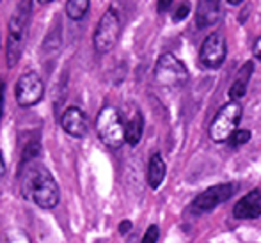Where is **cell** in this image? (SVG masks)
<instances>
[{
  "mask_svg": "<svg viewBox=\"0 0 261 243\" xmlns=\"http://www.w3.org/2000/svg\"><path fill=\"white\" fill-rule=\"evenodd\" d=\"M233 217L238 220H252L261 217V190H251L233 206Z\"/></svg>",
  "mask_w": 261,
  "mask_h": 243,
  "instance_id": "cell-11",
  "label": "cell"
},
{
  "mask_svg": "<svg viewBox=\"0 0 261 243\" xmlns=\"http://www.w3.org/2000/svg\"><path fill=\"white\" fill-rule=\"evenodd\" d=\"M254 57L258 59V61H261V36L254 43Z\"/></svg>",
  "mask_w": 261,
  "mask_h": 243,
  "instance_id": "cell-22",
  "label": "cell"
},
{
  "mask_svg": "<svg viewBox=\"0 0 261 243\" xmlns=\"http://www.w3.org/2000/svg\"><path fill=\"white\" fill-rule=\"evenodd\" d=\"M227 55V43L220 32H212L203 41L199 51V61L210 69H217L224 64Z\"/></svg>",
  "mask_w": 261,
  "mask_h": 243,
  "instance_id": "cell-9",
  "label": "cell"
},
{
  "mask_svg": "<svg viewBox=\"0 0 261 243\" xmlns=\"http://www.w3.org/2000/svg\"><path fill=\"white\" fill-rule=\"evenodd\" d=\"M189 13H190V2H181L178 9H176V13H174V20L176 21L185 20V18L189 16Z\"/></svg>",
  "mask_w": 261,
  "mask_h": 243,
  "instance_id": "cell-20",
  "label": "cell"
},
{
  "mask_svg": "<svg viewBox=\"0 0 261 243\" xmlns=\"http://www.w3.org/2000/svg\"><path fill=\"white\" fill-rule=\"evenodd\" d=\"M96 133L100 141L110 149H119L124 144V123L117 109L105 105L98 112L96 117Z\"/></svg>",
  "mask_w": 261,
  "mask_h": 243,
  "instance_id": "cell-3",
  "label": "cell"
},
{
  "mask_svg": "<svg viewBox=\"0 0 261 243\" xmlns=\"http://www.w3.org/2000/svg\"><path fill=\"white\" fill-rule=\"evenodd\" d=\"M244 0H227V4H231V6H238V4H242Z\"/></svg>",
  "mask_w": 261,
  "mask_h": 243,
  "instance_id": "cell-26",
  "label": "cell"
},
{
  "mask_svg": "<svg viewBox=\"0 0 261 243\" xmlns=\"http://www.w3.org/2000/svg\"><path fill=\"white\" fill-rule=\"evenodd\" d=\"M251 73H252V62H247V64L240 69L237 80L231 84V89H229L231 101H240V99L245 96V93H247L249 78H251Z\"/></svg>",
  "mask_w": 261,
  "mask_h": 243,
  "instance_id": "cell-14",
  "label": "cell"
},
{
  "mask_svg": "<svg viewBox=\"0 0 261 243\" xmlns=\"http://www.w3.org/2000/svg\"><path fill=\"white\" fill-rule=\"evenodd\" d=\"M39 4H43V6H45V4H50V2H54V0H38Z\"/></svg>",
  "mask_w": 261,
  "mask_h": 243,
  "instance_id": "cell-27",
  "label": "cell"
},
{
  "mask_svg": "<svg viewBox=\"0 0 261 243\" xmlns=\"http://www.w3.org/2000/svg\"><path fill=\"white\" fill-rule=\"evenodd\" d=\"M20 192L27 201L41 209H54L61 199V190L52 172L36 160H29L21 171Z\"/></svg>",
  "mask_w": 261,
  "mask_h": 243,
  "instance_id": "cell-1",
  "label": "cell"
},
{
  "mask_svg": "<svg viewBox=\"0 0 261 243\" xmlns=\"http://www.w3.org/2000/svg\"><path fill=\"white\" fill-rule=\"evenodd\" d=\"M217 14H219V7L212 2H204L203 6H201L199 13H197V25H199V27H206V25L213 23Z\"/></svg>",
  "mask_w": 261,
  "mask_h": 243,
  "instance_id": "cell-16",
  "label": "cell"
},
{
  "mask_svg": "<svg viewBox=\"0 0 261 243\" xmlns=\"http://www.w3.org/2000/svg\"><path fill=\"white\" fill-rule=\"evenodd\" d=\"M89 6H91L89 0H68L66 2V14H68L69 20L79 21L87 14Z\"/></svg>",
  "mask_w": 261,
  "mask_h": 243,
  "instance_id": "cell-15",
  "label": "cell"
},
{
  "mask_svg": "<svg viewBox=\"0 0 261 243\" xmlns=\"http://www.w3.org/2000/svg\"><path fill=\"white\" fill-rule=\"evenodd\" d=\"M4 112V82H0V117Z\"/></svg>",
  "mask_w": 261,
  "mask_h": 243,
  "instance_id": "cell-25",
  "label": "cell"
},
{
  "mask_svg": "<svg viewBox=\"0 0 261 243\" xmlns=\"http://www.w3.org/2000/svg\"><path fill=\"white\" fill-rule=\"evenodd\" d=\"M29 16H31V0H23L18 6V9L14 11V14L9 20V36H7V66H16V62L20 61L21 51H23L25 45V34H27V25H29Z\"/></svg>",
  "mask_w": 261,
  "mask_h": 243,
  "instance_id": "cell-2",
  "label": "cell"
},
{
  "mask_svg": "<svg viewBox=\"0 0 261 243\" xmlns=\"http://www.w3.org/2000/svg\"><path fill=\"white\" fill-rule=\"evenodd\" d=\"M158 2V6H156V9H158V13H165V11L171 7V4H172V0H156Z\"/></svg>",
  "mask_w": 261,
  "mask_h": 243,
  "instance_id": "cell-21",
  "label": "cell"
},
{
  "mask_svg": "<svg viewBox=\"0 0 261 243\" xmlns=\"http://www.w3.org/2000/svg\"><path fill=\"white\" fill-rule=\"evenodd\" d=\"M144 133V119L141 112H135L124 124V141L130 146H137Z\"/></svg>",
  "mask_w": 261,
  "mask_h": 243,
  "instance_id": "cell-13",
  "label": "cell"
},
{
  "mask_svg": "<svg viewBox=\"0 0 261 243\" xmlns=\"http://www.w3.org/2000/svg\"><path fill=\"white\" fill-rule=\"evenodd\" d=\"M158 238H160V227H158L156 224H153V226H149L148 229H146L141 243H158Z\"/></svg>",
  "mask_w": 261,
  "mask_h": 243,
  "instance_id": "cell-19",
  "label": "cell"
},
{
  "mask_svg": "<svg viewBox=\"0 0 261 243\" xmlns=\"http://www.w3.org/2000/svg\"><path fill=\"white\" fill-rule=\"evenodd\" d=\"M249 141H251V131H249V130H237L233 135H231L227 142H229L233 147H238V146L247 144Z\"/></svg>",
  "mask_w": 261,
  "mask_h": 243,
  "instance_id": "cell-18",
  "label": "cell"
},
{
  "mask_svg": "<svg viewBox=\"0 0 261 243\" xmlns=\"http://www.w3.org/2000/svg\"><path fill=\"white\" fill-rule=\"evenodd\" d=\"M4 176H6V161H4V156L0 153V181H2Z\"/></svg>",
  "mask_w": 261,
  "mask_h": 243,
  "instance_id": "cell-24",
  "label": "cell"
},
{
  "mask_svg": "<svg viewBox=\"0 0 261 243\" xmlns=\"http://www.w3.org/2000/svg\"><path fill=\"white\" fill-rule=\"evenodd\" d=\"M130 229H132V222H128V220L121 222V226H119V233H121V234H126Z\"/></svg>",
  "mask_w": 261,
  "mask_h": 243,
  "instance_id": "cell-23",
  "label": "cell"
},
{
  "mask_svg": "<svg viewBox=\"0 0 261 243\" xmlns=\"http://www.w3.org/2000/svg\"><path fill=\"white\" fill-rule=\"evenodd\" d=\"M121 34V20L119 14H117L116 9H107L103 13V16L98 21V27L94 31V48L100 53H107L116 46L117 39H119Z\"/></svg>",
  "mask_w": 261,
  "mask_h": 243,
  "instance_id": "cell-6",
  "label": "cell"
},
{
  "mask_svg": "<svg viewBox=\"0 0 261 243\" xmlns=\"http://www.w3.org/2000/svg\"><path fill=\"white\" fill-rule=\"evenodd\" d=\"M0 243H31V238H29V234L25 231L13 227V229H7L0 236Z\"/></svg>",
  "mask_w": 261,
  "mask_h": 243,
  "instance_id": "cell-17",
  "label": "cell"
},
{
  "mask_svg": "<svg viewBox=\"0 0 261 243\" xmlns=\"http://www.w3.org/2000/svg\"><path fill=\"white\" fill-rule=\"evenodd\" d=\"M237 190H238L237 183H220V185H213L197 195L192 201V204H190V208L196 213L212 211L213 208L220 206L222 202H226L231 195L237 194Z\"/></svg>",
  "mask_w": 261,
  "mask_h": 243,
  "instance_id": "cell-7",
  "label": "cell"
},
{
  "mask_svg": "<svg viewBox=\"0 0 261 243\" xmlns=\"http://www.w3.org/2000/svg\"><path fill=\"white\" fill-rule=\"evenodd\" d=\"M155 80L165 87H179L189 80V69L176 55L164 53L155 64Z\"/></svg>",
  "mask_w": 261,
  "mask_h": 243,
  "instance_id": "cell-5",
  "label": "cell"
},
{
  "mask_svg": "<svg viewBox=\"0 0 261 243\" xmlns=\"http://www.w3.org/2000/svg\"><path fill=\"white\" fill-rule=\"evenodd\" d=\"M61 126L68 135L75 139H82L87 133V117L79 106H69L62 114Z\"/></svg>",
  "mask_w": 261,
  "mask_h": 243,
  "instance_id": "cell-10",
  "label": "cell"
},
{
  "mask_svg": "<svg viewBox=\"0 0 261 243\" xmlns=\"http://www.w3.org/2000/svg\"><path fill=\"white\" fill-rule=\"evenodd\" d=\"M165 172H167V167H165L164 158H162V154L155 153L149 158V164H148V185L153 190L160 188V185L165 179Z\"/></svg>",
  "mask_w": 261,
  "mask_h": 243,
  "instance_id": "cell-12",
  "label": "cell"
},
{
  "mask_svg": "<svg viewBox=\"0 0 261 243\" xmlns=\"http://www.w3.org/2000/svg\"><path fill=\"white\" fill-rule=\"evenodd\" d=\"M45 94V84L39 78L38 73L29 71L18 78L14 86V96L20 106H34L43 99Z\"/></svg>",
  "mask_w": 261,
  "mask_h": 243,
  "instance_id": "cell-8",
  "label": "cell"
},
{
  "mask_svg": "<svg viewBox=\"0 0 261 243\" xmlns=\"http://www.w3.org/2000/svg\"><path fill=\"white\" fill-rule=\"evenodd\" d=\"M242 119V105L238 101H229L215 114L210 124V139L217 144L227 142L229 137L238 130V123Z\"/></svg>",
  "mask_w": 261,
  "mask_h": 243,
  "instance_id": "cell-4",
  "label": "cell"
}]
</instances>
